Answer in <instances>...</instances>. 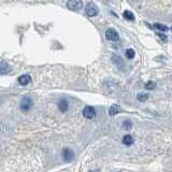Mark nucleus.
I'll list each match as a JSON object with an SVG mask.
<instances>
[{
    "label": "nucleus",
    "instance_id": "f257e3e1",
    "mask_svg": "<svg viewBox=\"0 0 172 172\" xmlns=\"http://www.w3.org/2000/svg\"><path fill=\"white\" fill-rule=\"evenodd\" d=\"M33 106V102L30 97H24L21 100V109L23 111H29Z\"/></svg>",
    "mask_w": 172,
    "mask_h": 172
},
{
    "label": "nucleus",
    "instance_id": "f03ea898",
    "mask_svg": "<svg viewBox=\"0 0 172 172\" xmlns=\"http://www.w3.org/2000/svg\"><path fill=\"white\" fill-rule=\"evenodd\" d=\"M106 38L110 41H113V42L120 40V36H118L117 31H115L114 29L112 28H109L106 30Z\"/></svg>",
    "mask_w": 172,
    "mask_h": 172
},
{
    "label": "nucleus",
    "instance_id": "7ed1b4c3",
    "mask_svg": "<svg viewBox=\"0 0 172 172\" xmlns=\"http://www.w3.org/2000/svg\"><path fill=\"white\" fill-rule=\"evenodd\" d=\"M83 116L87 120H91L96 116V110L91 106H86L83 110Z\"/></svg>",
    "mask_w": 172,
    "mask_h": 172
},
{
    "label": "nucleus",
    "instance_id": "20e7f679",
    "mask_svg": "<svg viewBox=\"0 0 172 172\" xmlns=\"http://www.w3.org/2000/svg\"><path fill=\"white\" fill-rule=\"evenodd\" d=\"M67 7L70 10L76 11V10L83 8V2H82L81 0H70V1L67 2Z\"/></svg>",
    "mask_w": 172,
    "mask_h": 172
},
{
    "label": "nucleus",
    "instance_id": "39448f33",
    "mask_svg": "<svg viewBox=\"0 0 172 172\" xmlns=\"http://www.w3.org/2000/svg\"><path fill=\"white\" fill-rule=\"evenodd\" d=\"M85 13L86 15H88L89 17H93L98 14V8L94 3H88L85 8Z\"/></svg>",
    "mask_w": 172,
    "mask_h": 172
},
{
    "label": "nucleus",
    "instance_id": "423d86ee",
    "mask_svg": "<svg viewBox=\"0 0 172 172\" xmlns=\"http://www.w3.org/2000/svg\"><path fill=\"white\" fill-rule=\"evenodd\" d=\"M74 157V153L71 151L70 149H65L64 151H62V159H64L65 161H71L72 159H73Z\"/></svg>",
    "mask_w": 172,
    "mask_h": 172
},
{
    "label": "nucleus",
    "instance_id": "0eeeda50",
    "mask_svg": "<svg viewBox=\"0 0 172 172\" xmlns=\"http://www.w3.org/2000/svg\"><path fill=\"white\" fill-rule=\"evenodd\" d=\"M11 71V67L7 61L0 62V76H4V74L9 73Z\"/></svg>",
    "mask_w": 172,
    "mask_h": 172
},
{
    "label": "nucleus",
    "instance_id": "6e6552de",
    "mask_svg": "<svg viewBox=\"0 0 172 172\" xmlns=\"http://www.w3.org/2000/svg\"><path fill=\"white\" fill-rule=\"evenodd\" d=\"M30 82H31V77L29 74H23V76H21L18 77V83L23 86L28 85Z\"/></svg>",
    "mask_w": 172,
    "mask_h": 172
},
{
    "label": "nucleus",
    "instance_id": "1a4fd4ad",
    "mask_svg": "<svg viewBox=\"0 0 172 172\" xmlns=\"http://www.w3.org/2000/svg\"><path fill=\"white\" fill-rule=\"evenodd\" d=\"M68 108H69V105H68V101L65 100V99L58 102V109L60 110V112H67Z\"/></svg>",
    "mask_w": 172,
    "mask_h": 172
},
{
    "label": "nucleus",
    "instance_id": "9d476101",
    "mask_svg": "<svg viewBox=\"0 0 172 172\" xmlns=\"http://www.w3.org/2000/svg\"><path fill=\"white\" fill-rule=\"evenodd\" d=\"M120 112V106H118L117 105H113L110 108V110H109V115L114 116L116 114H118Z\"/></svg>",
    "mask_w": 172,
    "mask_h": 172
},
{
    "label": "nucleus",
    "instance_id": "9b49d317",
    "mask_svg": "<svg viewBox=\"0 0 172 172\" xmlns=\"http://www.w3.org/2000/svg\"><path fill=\"white\" fill-rule=\"evenodd\" d=\"M123 143L127 146H130V145L134 144V138L131 137L130 135H126L124 138H123Z\"/></svg>",
    "mask_w": 172,
    "mask_h": 172
},
{
    "label": "nucleus",
    "instance_id": "f8f14e48",
    "mask_svg": "<svg viewBox=\"0 0 172 172\" xmlns=\"http://www.w3.org/2000/svg\"><path fill=\"white\" fill-rule=\"evenodd\" d=\"M117 83H115V82H106L105 83V87L106 88V87H108L109 88V93H110V91H114L116 88H117Z\"/></svg>",
    "mask_w": 172,
    "mask_h": 172
},
{
    "label": "nucleus",
    "instance_id": "ddd939ff",
    "mask_svg": "<svg viewBox=\"0 0 172 172\" xmlns=\"http://www.w3.org/2000/svg\"><path fill=\"white\" fill-rule=\"evenodd\" d=\"M123 16L127 19V21H134L135 19V15H134V13L132 12H130V11H124V13H123Z\"/></svg>",
    "mask_w": 172,
    "mask_h": 172
},
{
    "label": "nucleus",
    "instance_id": "4468645a",
    "mask_svg": "<svg viewBox=\"0 0 172 172\" xmlns=\"http://www.w3.org/2000/svg\"><path fill=\"white\" fill-rule=\"evenodd\" d=\"M137 98H138V100H139V101H141V102H144V101H146L147 99H149V95H147V94H145V93H139V94H138V96H137Z\"/></svg>",
    "mask_w": 172,
    "mask_h": 172
},
{
    "label": "nucleus",
    "instance_id": "2eb2a0df",
    "mask_svg": "<svg viewBox=\"0 0 172 172\" xmlns=\"http://www.w3.org/2000/svg\"><path fill=\"white\" fill-rule=\"evenodd\" d=\"M135 56V52L134 50H131V48L126 50V57H127L128 59H134Z\"/></svg>",
    "mask_w": 172,
    "mask_h": 172
},
{
    "label": "nucleus",
    "instance_id": "dca6fc26",
    "mask_svg": "<svg viewBox=\"0 0 172 172\" xmlns=\"http://www.w3.org/2000/svg\"><path fill=\"white\" fill-rule=\"evenodd\" d=\"M154 27L156 29H158V30H160V31H168L169 30V28L167 27V26L161 25V24H155Z\"/></svg>",
    "mask_w": 172,
    "mask_h": 172
},
{
    "label": "nucleus",
    "instance_id": "f3484780",
    "mask_svg": "<svg viewBox=\"0 0 172 172\" xmlns=\"http://www.w3.org/2000/svg\"><path fill=\"white\" fill-rule=\"evenodd\" d=\"M155 86H156V84H155L153 81H150V82H147V83L145 84V88H146V89H150V91L154 89Z\"/></svg>",
    "mask_w": 172,
    "mask_h": 172
},
{
    "label": "nucleus",
    "instance_id": "a211bd4d",
    "mask_svg": "<svg viewBox=\"0 0 172 172\" xmlns=\"http://www.w3.org/2000/svg\"><path fill=\"white\" fill-rule=\"evenodd\" d=\"M131 122H129V120H125L124 122V124H123V127H124V129L125 130H129L130 128H131Z\"/></svg>",
    "mask_w": 172,
    "mask_h": 172
},
{
    "label": "nucleus",
    "instance_id": "6ab92c4d",
    "mask_svg": "<svg viewBox=\"0 0 172 172\" xmlns=\"http://www.w3.org/2000/svg\"><path fill=\"white\" fill-rule=\"evenodd\" d=\"M158 36H159V37H160L161 39H163V40L165 41V42H166V41H167V37H166V36H165V35H161V33H158Z\"/></svg>",
    "mask_w": 172,
    "mask_h": 172
},
{
    "label": "nucleus",
    "instance_id": "aec40b11",
    "mask_svg": "<svg viewBox=\"0 0 172 172\" xmlns=\"http://www.w3.org/2000/svg\"><path fill=\"white\" fill-rule=\"evenodd\" d=\"M89 172H100V171H99V170H91Z\"/></svg>",
    "mask_w": 172,
    "mask_h": 172
},
{
    "label": "nucleus",
    "instance_id": "412c9836",
    "mask_svg": "<svg viewBox=\"0 0 172 172\" xmlns=\"http://www.w3.org/2000/svg\"><path fill=\"white\" fill-rule=\"evenodd\" d=\"M0 131H1V127H0Z\"/></svg>",
    "mask_w": 172,
    "mask_h": 172
}]
</instances>
